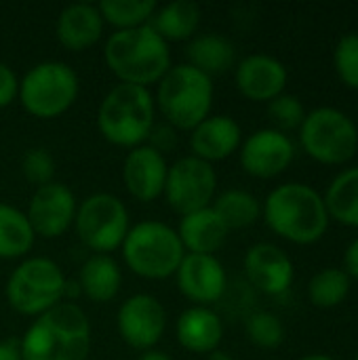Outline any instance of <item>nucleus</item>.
Masks as SVG:
<instances>
[{"label": "nucleus", "instance_id": "1", "mask_svg": "<svg viewBox=\"0 0 358 360\" xmlns=\"http://www.w3.org/2000/svg\"><path fill=\"white\" fill-rule=\"evenodd\" d=\"M91 321L76 304L61 302L34 319L19 340L21 360H87L91 352Z\"/></svg>", "mask_w": 358, "mask_h": 360}, {"label": "nucleus", "instance_id": "2", "mask_svg": "<svg viewBox=\"0 0 358 360\" xmlns=\"http://www.w3.org/2000/svg\"><path fill=\"white\" fill-rule=\"evenodd\" d=\"M262 215L276 236L293 245L319 243L331 221L323 196L295 181L274 188L262 205Z\"/></svg>", "mask_w": 358, "mask_h": 360}, {"label": "nucleus", "instance_id": "3", "mask_svg": "<svg viewBox=\"0 0 358 360\" xmlns=\"http://www.w3.org/2000/svg\"><path fill=\"white\" fill-rule=\"evenodd\" d=\"M103 61L118 82L150 89L169 72L171 51L169 42L148 23L110 34L103 44Z\"/></svg>", "mask_w": 358, "mask_h": 360}, {"label": "nucleus", "instance_id": "4", "mask_svg": "<svg viewBox=\"0 0 358 360\" xmlns=\"http://www.w3.org/2000/svg\"><path fill=\"white\" fill-rule=\"evenodd\" d=\"M97 129L101 137L118 148L143 146L156 129V103L146 86L118 82L97 108Z\"/></svg>", "mask_w": 358, "mask_h": 360}, {"label": "nucleus", "instance_id": "5", "mask_svg": "<svg viewBox=\"0 0 358 360\" xmlns=\"http://www.w3.org/2000/svg\"><path fill=\"white\" fill-rule=\"evenodd\" d=\"M120 251L124 266L146 281H165L175 276L186 255L177 230L158 219H146L131 226Z\"/></svg>", "mask_w": 358, "mask_h": 360}, {"label": "nucleus", "instance_id": "6", "mask_svg": "<svg viewBox=\"0 0 358 360\" xmlns=\"http://www.w3.org/2000/svg\"><path fill=\"white\" fill-rule=\"evenodd\" d=\"M154 103L173 129L192 131L211 116L213 78L188 63L171 65L158 82Z\"/></svg>", "mask_w": 358, "mask_h": 360}, {"label": "nucleus", "instance_id": "7", "mask_svg": "<svg viewBox=\"0 0 358 360\" xmlns=\"http://www.w3.org/2000/svg\"><path fill=\"white\" fill-rule=\"evenodd\" d=\"M65 293L68 281L63 270L49 257H23L4 287L8 306L34 319L59 306Z\"/></svg>", "mask_w": 358, "mask_h": 360}, {"label": "nucleus", "instance_id": "8", "mask_svg": "<svg viewBox=\"0 0 358 360\" xmlns=\"http://www.w3.org/2000/svg\"><path fill=\"white\" fill-rule=\"evenodd\" d=\"M80 91L76 72L57 59L40 61L32 65L19 80V95L23 110L34 118H57L65 114Z\"/></svg>", "mask_w": 358, "mask_h": 360}, {"label": "nucleus", "instance_id": "9", "mask_svg": "<svg viewBox=\"0 0 358 360\" xmlns=\"http://www.w3.org/2000/svg\"><path fill=\"white\" fill-rule=\"evenodd\" d=\"M304 152L321 165H346L358 150L354 120L338 108H317L306 114L300 127Z\"/></svg>", "mask_w": 358, "mask_h": 360}, {"label": "nucleus", "instance_id": "10", "mask_svg": "<svg viewBox=\"0 0 358 360\" xmlns=\"http://www.w3.org/2000/svg\"><path fill=\"white\" fill-rule=\"evenodd\" d=\"M76 234L93 255H110L120 249L129 232V211L124 202L110 192H95L78 202Z\"/></svg>", "mask_w": 358, "mask_h": 360}, {"label": "nucleus", "instance_id": "11", "mask_svg": "<svg viewBox=\"0 0 358 360\" xmlns=\"http://www.w3.org/2000/svg\"><path fill=\"white\" fill-rule=\"evenodd\" d=\"M217 190V175L213 165L188 154L177 158L167 173L165 200L179 215H188L211 207Z\"/></svg>", "mask_w": 358, "mask_h": 360}, {"label": "nucleus", "instance_id": "12", "mask_svg": "<svg viewBox=\"0 0 358 360\" xmlns=\"http://www.w3.org/2000/svg\"><path fill=\"white\" fill-rule=\"evenodd\" d=\"M116 329L129 348L146 352L156 348V344L162 340L167 331V312L154 295L135 293L120 304Z\"/></svg>", "mask_w": 358, "mask_h": 360}, {"label": "nucleus", "instance_id": "13", "mask_svg": "<svg viewBox=\"0 0 358 360\" xmlns=\"http://www.w3.org/2000/svg\"><path fill=\"white\" fill-rule=\"evenodd\" d=\"M76 209L78 200L74 192L61 181H51L34 190L25 217L36 236L59 238L74 226Z\"/></svg>", "mask_w": 358, "mask_h": 360}, {"label": "nucleus", "instance_id": "14", "mask_svg": "<svg viewBox=\"0 0 358 360\" xmlns=\"http://www.w3.org/2000/svg\"><path fill=\"white\" fill-rule=\"evenodd\" d=\"M238 154L241 167L247 175L257 179H272L289 169L295 158V146L287 133L270 127L260 129L243 139Z\"/></svg>", "mask_w": 358, "mask_h": 360}, {"label": "nucleus", "instance_id": "15", "mask_svg": "<svg viewBox=\"0 0 358 360\" xmlns=\"http://www.w3.org/2000/svg\"><path fill=\"white\" fill-rule=\"evenodd\" d=\"M175 281L179 293L196 306H209L219 302L228 289L226 268L215 255L186 253L175 272Z\"/></svg>", "mask_w": 358, "mask_h": 360}, {"label": "nucleus", "instance_id": "16", "mask_svg": "<svg viewBox=\"0 0 358 360\" xmlns=\"http://www.w3.org/2000/svg\"><path fill=\"white\" fill-rule=\"evenodd\" d=\"M169 162L156 146H137L129 150L122 162V181L127 192L139 202H152L162 196Z\"/></svg>", "mask_w": 358, "mask_h": 360}, {"label": "nucleus", "instance_id": "17", "mask_svg": "<svg viewBox=\"0 0 358 360\" xmlns=\"http://www.w3.org/2000/svg\"><path fill=\"white\" fill-rule=\"evenodd\" d=\"M289 74L281 59L264 53L247 55L238 61L234 72L236 89L251 101H272L285 93Z\"/></svg>", "mask_w": 358, "mask_h": 360}, {"label": "nucleus", "instance_id": "18", "mask_svg": "<svg viewBox=\"0 0 358 360\" xmlns=\"http://www.w3.org/2000/svg\"><path fill=\"white\" fill-rule=\"evenodd\" d=\"M245 272L253 287L266 295H283L293 283L291 257L272 243H257L245 255Z\"/></svg>", "mask_w": 358, "mask_h": 360}, {"label": "nucleus", "instance_id": "19", "mask_svg": "<svg viewBox=\"0 0 358 360\" xmlns=\"http://www.w3.org/2000/svg\"><path fill=\"white\" fill-rule=\"evenodd\" d=\"M241 143H243V129L228 114L207 116L190 131L192 156L209 165L230 158L241 148Z\"/></svg>", "mask_w": 358, "mask_h": 360}, {"label": "nucleus", "instance_id": "20", "mask_svg": "<svg viewBox=\"0 0 358 360\" xmlns=\"http://www.w3.org/2000/svg\"><path fill=\"white\" fill-rule=\"evenodd\" d=\"M103 25L106 23L97 4L74 2L61 8L55 23V34L63 49L72 53H80L101 40Z\"/></svg>", "mask_w": 358, "mask_h": 360}, {"label": "nucleus", "instance_id": "21", "mask_svg": "<svg viewBox=\"0 0 358 360\" xmlns=\"http://www.w3.org/2000/svg\"><path fill=\"white\" fill-rule=\"evenodd\" d=\"M175 338L184 350L209 356L222 346L224 323L209 306H190L175 323Z\"/></svg>", "mask_w": 358, "mask_h": 360}, {"label": "nucleus", "instance_id": "22", "mask_svg": "<svg viewBox=\"0 0 358 360\" xmlns=\"http://www.w3.org/2000/svg\"><path fill=\"white\" fill-rule=\"evenodd\" d=\"M175 230L186 253L194 255H215L226 245L230 234L226 224L211 207L184 215Z\"/></svg>", "mask_w": 358, "mask_h": 360}, {"label": "nucleus", "instance_id": "23", "mask_svg": "<svg viewBox=\"0 0 358 360\" xmlns=\"http://www.w3.org/2000/svg\"><path fill=\"white\" fill-rule=\"evenodd\" d=\"M186 59H188V65H192L213 78V76L226 74L230 68H234L236 49L222 34H215V32L198 34L192 40H188Z\"/></svg>", "mask_w": 358, "mask_h": 360}, {"label": "nucleus", "instance_id": "24", "mask_svg": "<svg viewBox=\"0 0 358 360\" xmlns=\"http://www.w3.org/2000/svg\"><path fill=\"white\" fill-rule=\"evenodd\" d=\"M78 287L87 300L95 304H108L120 293V266L110 255H91L78 272Z\"/></svg>", "mask_w": 358, "mask_h": 360}, {"label": "nucleus", "instance_id": "25", "mask_svg": "<svg viewBox=\"0 0 358 360\" xmlns=\"http://www.w3.org/2000/svg\"><path fill=\"white\" fill-rule=\"evenodd\" d=\"M203 11L192 0H177L156 8L150 25L165 42H184L196 36Z\"/></svg>", "mask_w": 358, "mask_h": 360}, {"label": "nucleus", "instance_id": "26", "mask_svg": "<svg viewBox=\"0 0 358 360\" xmlns=\"http://www.w3.org/2000/svg\"><path fill=\"white\" fill-rule=\"evenodd\" d=\"M36 234L25 217L13 205L0 202V259H21L34 247Z\"/></svg>", "mask_w": 358, "mask_h": 360}, {"label": "nucleus", "instance_id": "27", "mask_svg": "<svg viewBox=\"0 0 358 360\" xmlns=\"http://www.w3.org/2000/svg\"><path fill=\"white\" fill-rule=\"evenodd\" d=\"M323 200L329 219L348 228H358V167L342 171L329 184Z\"/></svg>", "mask_w": 358, "mask_h": 360}, {"label": "nucleus", "instance_id": "28", "mask_svg": "<svg viewBox=\"0 0 358 360\" xmlns=\"http://www.w3.org/2000/svg\"><path fill=\"white\" fill-rule=\"evenodd\" d=\"M211 209L219 215L230 232L249 228L262 217V202L247 190H226L217 194L211 202Z\"/></svg>", "mask_w": 358, "mask_h": 360}, {"label": "nucleus", "instance_id": "29", "mask_svg": "<svg viewBox=\"0 0 358 360\" xmlns=\"http://www.w3.org/2000/svg\"><path fill=\"white\" fill-rule=\"evenodd\" d=\"M350 295V276L342 268H323L308 283V300L314 308L331 310Z\"/></svg>", "mask_w": 358, "mask_h": 360}, {"label": "nucleus", "instance_id": "30", "mask_svg": "<svg viewBox=\"0 0 358 360\" xmlns=\"http://www.w3.org/2000/svg\"><path fill=\"white\" fill-rule=\"evenodd\" d=\"M103 23H110L118 30H133L148 25L158 8L154 0H101L97 4Z\"/></svg>", "mask_w": 358, "mask_h": 360}, {"label": "nucleus", "instance_id": "31", "mask_svg": "<svg viewBox=\"0 0 358 360\" xmlns=\"http://www.w3.org/2000/svg\"><path fill=\"white\" fill-rule=\"evenodd\" d=\"M247 338L262 350H274L285 342V327L272 312H253L245 323Z\"/></svg>", "mask_w": 358, "mask_h": 360}, {"label": "nucleus", "instance_id": "32", "mask_svg": "<svg viewBox=\"0 0 358 360\" xmlns=\"http://www.w3.org/2000/svg\"><path fill=\"white\" fill-rule=\"evenodd\" d=\"M306 114L308 112L304 110L302 99L295 97V95H289V93H283V95L274 97L268 103V116L274 122L272 129H276L281 133L300 129L302 122H304V118H306Z\"/></svg>", "mask_w": 358, "mask_h": 360}, {"label": "nucleus", "instance_id": "33", "mask_svg": "<svg viewBox=\"0 0 358 360\" xmlns=\"http://www.w3.org/2000/svg\"><path fill=\"white\" fill-rule=\"evenodd\" d=\"M333 65L340 80L358 91V32H350L342 36L333 51Z\"/></svg>", "mask_w": 358, "mask_h": 360}, {"label": "nucleus", "instance_id": "34", "mask_svg": "<svg viewBox=\"0 0 358 360\" xmlns=\"http://www.w3.org/2000/svg\"><path fill=\"white\" fill-rule=\"evenodd\" d=\"M21 175L34 188L55 181V158L46 148H30L21 158Z\"/></svg>", "mask_w": 358, "mask_h": 360}, {"label": "nucleus", "instance_id": "35", "mask_svg": "<svg viewBox=\"0 0 358 360\" xmlns=\"http://www.w3.org/2000/svg\"><path fill=\"white\" fill-rule=\"evenodd\" d=\"M17 95H19V78L8 63L0 61V110L17 101Z\"/></svg>", "mask_w": 358, "mask_h": 360}, {"label": "nucleus", "instance_id": "36", "mask_svg": "<svg viewBox=\"0 0 358 360\" xmlns=\"http://www.w3.org/2000/svg\"><path fill=\"white\" fill-rule=\"evenodd\" d=\"M348 276H350V281L352 278H357L358 281V238H354L350 245H348V249H346V253H344V268H342Z\"/></svg>", "mask_w": 358, "mask_h": 360}, {"label": "nucleus", "instance_id": "37", "mask_svg": "<svg viewBox=\"0 0 358 360\" xmlns=\"http://www.w3.org/2000/svg\"><path fill=\"white\" fill-rule=\"evenodd\" d=\"M0 360H21V350L17 340L0 342Z\"/></svg>", "mask_w": 358, "mask_h": 360}, {"label": "nucleus", "instance_id": "38", "mask_svg": "<svg viewBox=\"0 0 358 360\" xmlns=\"http://www.w3.org/2000/svg\"><path fill=\"white\" fill-rule=\"evenodd\" d=\"M137 360H173L167 352H162V350H156V348H152V350H146V352H141Z\"/></svg>", "mask_w": 358, "mask_h": 360}, {"label": "nucleus", "instance_id": "39", "mask_svg": "<svg viewBox=\"0 0 358 360\" xmlns=\"http://www.w3.org/2000/svg\"><path fill=\"white\" fill-rule=\"evenodd\" d=\"M209 360H234V356L230 354V352H226V350H215V352H211L209 354Z\"/></svg>", "mask_w": 358, "mask_h": 360}, {"label": "nucleus", "instance_id": "40", "mask_svg": "<svg viewBox=\"0 0 358 360\" xmlns=\"http://www.w3.org/2000/svg\"><path fill=\"white\" fill-rule=\"evenodd\" d=\"M300 360H338V359L327 356V354H308V356H302Z\"/></svg>", "mask_w": 358, "mask_h": 360}, {"label": "nucleus", "instance_id": "41", "mask_svg": "<svg viewBox=\"0 0 358 360\" xmlns=\"http://www.w3.org/2000/svg\"><path fill=\"white\" fill-rule=\"evenodd\" d=\"M354 360H358V354H357V356H354Z\"/></svg>", "mask_w": 358, "mask_h": 360}]
</instances>
